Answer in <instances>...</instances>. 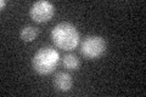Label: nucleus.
Returning <instances> with one entry per match:
<instances>
[{
    "label": "nucleus",
    "mask_w": 146,
    "mask_h": 97,
    "mask_svg": "<svg viewBox=\"0 0 146 97\" xmlns=\"http://www.w3.org/2000/svg\"><path fill=\"white\" fill-rule=\"evenodd\" d=\"M51 39L58 49L71 51L79 43V33L73 24L68 22L58 23L51 30Z\"/></svg>",
    "instance_id": "obj_1"
},
{
    "label": "nucleus",
    "mask_w": 146,
    "mask_h": 97,
    "mask_svg": "<svg viewBox=\"0 0 146 97\" xmlns=\"http://www.w3.org/2000/svg\"><path fill=\"white\" fill-rule=\"evenodd\" d=\"M60 55L52 48H42L34 53L32 58V67L36 73L42 75H48L56 68Z\"/></svg>",
    "instance_id": "obj_2"
},
{
    "label": "nucleus",
    "mask_w": 146,
    "mask_h": 97,
    "mask_svg": "<svg viewBox=\"0 0 146 97\" xmlns=\"http://www.w3.org/2000/svg\"><path fill=\"white\" fill-rule=\"evenodd\" d=\"M106 50V43L102 36L90 35L86 36L80 45V53L85 58L94 59L100 57Z\"/></svg>",
    "instance_id": "obj_3"
},
{
    "label": "nucleus",
    "mask_w": 146,
    "mask_h": 97,
    "mask_svg": "<svg viewBox=\"0 0 146 97\" xmlns=\"http://www.w3.org/2000/svg\"><path fill=\"white\" fill-rule=\"evenodd\" d=\"M55 13V7L50 1L46 0H39L31 6L29 15L32 20L36 23H44L52 18Z\"/></svg>",
    "instance_id": "obj_4"
},
{
    "label": "nucleus",
    "mask_w": 146,
    "mask_h": 97,
    "mask_svg": "<svg viewBox=\"0 0 146 97\" xmlns=\"http://www.w3.org/2000/svg\"><path fill=\"white\" fill-rule=\"evenodd\" d=\"M54 85L58 91H62V92L70 91L73 85L72 77L68 73H63V72L57 73L54 79Z\"/></svg>",
    "instance_id": "obj_5"
},
{
    "label": "nucleus",
    "mask_w": 146,
    "mask_h": 97,
    "mask_svg": "<svg viewBox=\"0 0 146 97\" xmlns=\"http://www.w3.org/2000/svg\"><path fill=\"white\" fill-rule=\"evenodd\" d=\"M36 35H38V29L34 28L32 26H27V27H23L21 29V39L26 41V43H29V41H33Z\"/></svg>",
    "instance_id": "obj_6"
},
{
    "label": "nucleus",
    "mask_w": 146,
    "mask_h": 97,
    "mask_svg": "<svg viewBox=\"0 0 146 97\" xmlns=\"http://www.w3.org/2000/svg\"><path fill=\"white\" fill-rule=\"evenodd\" d=\"M63 66L70 71H76L79 67V59L73 53H68L63 57Z\"/></svg>",
    "instance_id": "obj_7"
},
{
    "label": "nucleus",
    "mask_w": 146,
    "mask_h": 97,
    "mask_svg": "<svg viewBox=\"0 0 146 97\" xmlns=\"http://www.w3.org/2000/svg\"><path fill=\"white\" fill-rule=\"evenodd\" d=\"M5 5H6V1H5V0H1V1H0V7L4 9V6H5Z\"/></svg>",
    "instance_id": "obj_8"
}]
</instances>
